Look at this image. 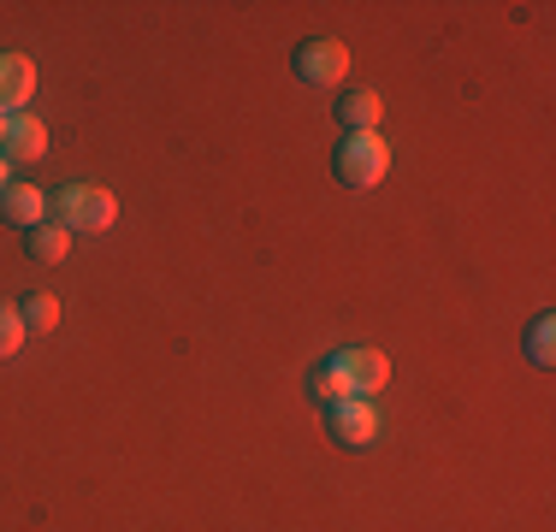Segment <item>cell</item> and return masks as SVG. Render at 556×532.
Returning a JSON list of instances; mask_svg holds the SVG:
<instances>
[{
	"mask_svg": "<svg viewBox=\"0 0 556 532\" xmlns=\"http://www.w3.org/2000/svg\"><path fill=\"white\" fill-rule=\"evenodd\" d=\"M48 219L65 225V231H108L118 219V202L113 190H101V183H65V190L48 195Z\"/></svg>",
	"mask_w": 556,
	"mask_h": 532,
	"instance_id": "1",
	"label": "cell"
},
{
	"mask_svg": "<svg viewBox=\"0 0 556 532\" xmlns=\"http://www.w3.org/2000/svg\"><path fill=\"white\" fill-rule=\"evenodd\" d=\"M386 172H391V142L379 137V130H350V137H343L338 178L350 183V190H374Z\"/></svg>",
	"mask_w": 556,
	"mask_h": 532,
	"instance_id": "2",
	"label": "cell"
},
{
	"mask_svg": "<svg viewBox=\"0 0 556 532\" xmlns=\"http://www.w3.org/2000/svg\"><path fill=\"white\" fill-rule=\"evenodd\" d=\"M296 77L314 89H332L350 77V48L338 42V36H314V42L296 48Z\"/></svg>",
	"mask_w": 556,
	"mask_h": 532,
	"instance_id": "3",
	"label": "cell"
},
{
	"mask_svg": "<svg viewBox=\"0 0 556 532\" xmlns=\"http://www.w3.org/2000/svg\"><path fill=\"white\" fill-rule=\"evenodd\" d=\"M326 426H332V438H338L343 449H367V444H379V403H374V396H350V403H332Z\"/></svg>",
	"mask_w": 556,
	"mask_h": 532,
	"instance_id": "4",
	"label": "cell"
},
{
	"mask_svg": "<svg viewBox=\"0 0 556 532\" xmlns=\"http://www.w3.org/2000/svg\"><path fill=\"white\" fill-rule=\"evenodd\" d=\"M36 96V60H24V53H0V125H7L12 113H24Z\"/></svg>",
	"mask_w": 556,
	"mask_h": 532,
	"instance_id": "5",
	"label": "cell"
},
{
	"mask_svg": "<svg viewBox=\"0 0 556 532\" xmlns=\"http://www.w3.org/2000/svg\"><path fill=\"white\" fill-rule=\"evenodd\" d=\"M0 154L7 160H42L48 154V118L12 113L7 125H0Z\"/></svg>",
	"mask_w": 556,
	"mask_h": 532,
	"instance_id": "6",
	"label": "cell"
},
{
	"mask_svg": "<svg viewBox=\"0 0 556 532\" xmlns=\"http://www.w3.org/2000/svg\"><path fill=\"white\" fill-rule=\"evenodd\" d=\"M338 367L350 372V384H355V396H374V391H386L391 384V355L386 350H338Z\"/></svg>",
	"mask_w": 556,
	"mask_h": 532,
	"instance_id": "7",
	"label": "cell"
},
{
	"mask_svg": "<svg viewBox=\"0 0 556 532\" xmlns=\"http://www.w3.org/2000/svg\"><path fill=\"white\" fill-rule=\"evenodd\" d=\"M0 219L24 225V231H36V225L48 219V195L36 190V183H7L0 190Z\"/></svg>",
	"mask_w": 556,
	"mask_h": 532,
	"instance_id": "8",
	"label": "cell"
},
{
	"mask_svg": "<svg viewBox=\"0 0 556 532\" xmlns=\"http://www.w3.org/2000/svg\"><path fill=\"white\" fill-rule=\"evenodd\" d=\"M338 113H343V125H350V130H379V118H386V101H379V89H350Z\"/></svg>",
	"mask_w": 556,
	"mask_h": 532,
	"instance_id": "9",
	"label": "cell"
},
{
	"mask_svg": "<svg viewBox=\"0 0 556 532\" xmlns=\"http://www.w3.org/2000/svg\"><path fill=\"white\" fill-rule=\"evenodd\" d=\"M30 255L48 261V266H60L65 255H72V231H65V225H54V219H42V225L30 231Z\"/></svg>",
	"mask_w": 556,
	"mask_h": 532,
	"instance_id": "10",
	"label": "cell"
},
{
	"mask_svg": "<svg viewBox=\"0 0 556 532\" xmlns=\"http://www.w3.org/2000/svg\"><path fill=\"white\" fill-rule=\"evenodd\" d=\"M314 396H320L326 408H332V403H350V396H355V384H350V372L338 367V355L314 367Z\"/></svg>",
	"mask_w": 556,
	"mask_h": 532,
	"instance_id": "11",
	"label": "cell"
},
{
	"mask_svg": "<svg viewBox=\"0 0 556 532\" xmlns=\"http://www.w3.org/2000/svg\"><path fill=\"white\" fill-rule=\"evenodd\" d=\"M24 343H30V326H24V314L12 308V302H0V362H12Z\"/></svg>",
	"mask_w": 556,
	"mask_h": 532,
	"instance_id": "12",
	"label": "cell"
},
{
	"mask_svg": "<svg viewBox=\"0 0 556 532\" xmlns=\"http://www.w3.org/2000/svg\"><path fill=\"white\" fill-rule=\"evenodd\" d=\"M527 355H533L539 367H551V362H556V319H551V314H539V319H533V331H527Z\"/></svg>",
	"mask_w": 556,
	"mask_h": 532,
	"instance_id": "13",
	"label": "cell"
},
{
	"mask_svg": "<svg viewBox=\"0 0 556 532\" xmlns=\"http://www.w3.org/2000/svg\"><path fill=\"white\" fill-rule=\"evenodd\" d=\"M18 314H24V326H30V331H54L60 326V302L54 296H30Z\"/></svg>",
	"mask_w": 556,
	"mask_h": 532,
	"instance_id": "14",
	"label": "cell"
},
{
	"mask_svg": "<svg viewBox=\"0 0 556 532\" xmlns=\"http://www.w3.org/2000/svg\"><path fill=\"white\" fill-rule=\"evenodd\" d=\"M7 183H12V172H7V154H0V190H7Z\"/></svg>",
	"mask_w": 556,
	"mask_h": 532,
	"instance_id": "15",
	"label": "cell"
}]
</instances>
